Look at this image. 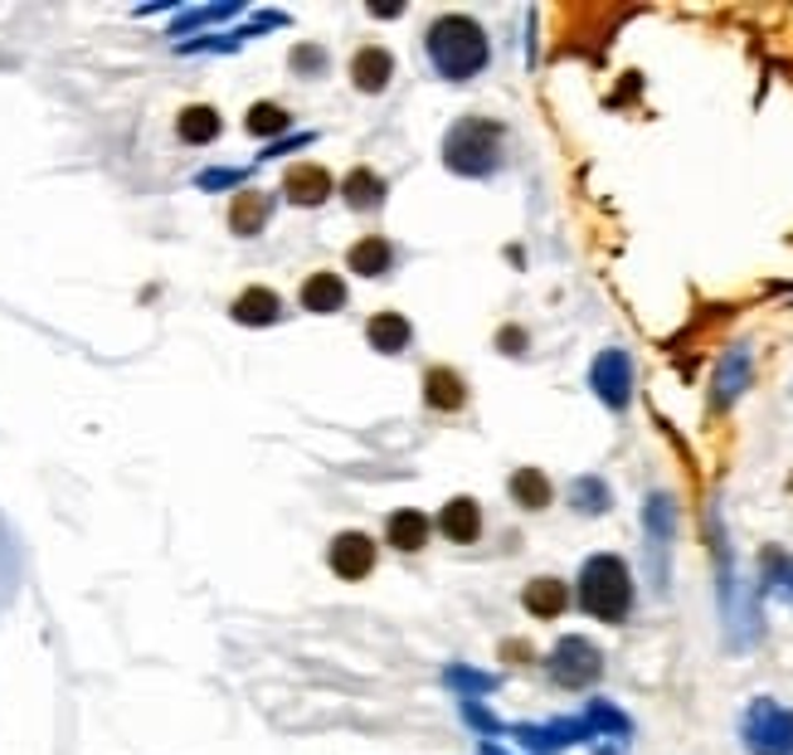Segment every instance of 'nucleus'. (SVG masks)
I'll return each instance as SVG.
<instances>
[{"mask_svg":"<svg viewBox=\"0 0 793 755\" xmlns=\"http://www.w3.org/2000/svg\"><path fill=\"white\" fill-rule=\"evenodd\" d=\"M429 59H434V69L444 73V79H472L482 64H487V34H482V24L478 20H468V15H444L429 30Z\"/></svg>","mask_w":793,"mask_h":755,"instance_id":"obj_1","label":"nucleus"},{"mask_svg":"<svg viewBox=\"0 0 793 755\" xmlns=\"http://www.w3.org/2000/svg\"><path fill=\"white\" fill-rule=\"evenodd\" d=\"M745 746L750 755H793V712L760 697L745 712Z\"/></svg>","mask_w":793,"mask_h":755,"instance_id":"obj_4","label":"nucleus"},{"mask_svg":"<svg viewBox=\"0 0 793 755\" xmlns=\"http://www.w3.org/2000/svg\"><path fill=\"white\" fill-rule=\"evenodd\" d=\"M389 73H395V59L385 54V49H361L356 54V64H351V79H356V89L361 93H380L385 83H389Z\"/></svg>","mask_w":793,"mask_h":755,"instance_id":"obj_14","label":"nucleus"},{"mask_svg":"<svg viewBox=\"0 0 793 755\" xmlns=\"http://www.w3.org/2000/svg\"><path fill=\"white\" fill-rule=\"evenodd\" d=\"M517 736L526 751H560V746H575V741H589L594 726L589 722H551V726H517Z\"/></svg>","mask_w":793,"mask_h":755,"instance_id":"obj_10","label":"nucleus"},{"mask_svg":"<svg viewBox=\"0 0 793 755\" xmlns=\"http://www.w3.org/2000/svg\"><path fill=\"white\" fill-rule=\"evenodd\" d=\"M346 302V283L336 273H312L307 288H302V308L307 312H336Z\"/></svg>","mask_w":793,"mask_h":755,"instance_id":"obj_17","label":"nucleus"},{"mask_svg":"<svg viewBox=\"0 0 793 755\" xmlns=\"http://www.w3.org/2000/svg\"><path fill=\"white\" fill-rule=\"evenodd\" d=\"M643 527H648V566H653V585H667V551H672V531H677V507L667 493H653L643 507Z\"/></svg>","mask_w":793,"mask_h":755,"instance_id":"obj_6","label":"nucleus"},{"mask_svg":"<svg viewBox=\"0 0 793 755\" xmlns=\"http://www.w3.org/2000/svg\"><path fill=\"white\" fill-rule=\"evenodd\" d=\"M502 347H511V351H521V347H526V337H521V332H517V327H511V332H502Z\"/></svg>","mask_w":793,"mask_h":755,"instance_id":"obj_30","label":"nucleus"},{"mask_svg":"<svg viewBox=\"0 0 793 755\" xmlns=\"http://www.w3.org/2000/svg\"><path fill=\"white\" fill-rule=\"evenodd\" d=\"M326 195H332V176H326L322 166H292L288 170V200L292 205H322Z\"/></svg>","mask_w":793,"mask_h":755,"instance_id":"obj_13","label":"nucleus"},{"mask_svg":"<svg viewBox=\"0 0 793 755\" xmlns=\"http://www.w3.org/2000/svg\"><path fill=\"white\" fill-rule=\"evenodd\" d=\"M444 162L462 176H487L502 162V127L492 117H462L444 137Z\"/></svg>","mask_w":793,"mask_h":755,"instance_id":"obj_3","label":"nucleus"},{"mask_svg":"<svg viewBox=\"0 0 793 755\" xmlns=\"http://www.w3.org/2000/svg\"><path fill=\"white\" fill-rule=\"evenodd\" d=\"M424 541H429V517H424V511L405 507V511L389 517V546H399V551H419Z\"/></svg>","mask_w":793,"mask_h":755,"instance_id":"obj_18","label":"nucleus"},{"mask_svg":"<svg viewBox=\"0 0 793 755\" xmlns=\"http://www.w3.org/2000/svg\"><path fill=\"white\" fill-rule=\"evenodd\" d=\"M789 493H793V478H789Z\"/></svg>","mask_w":793,"mask_h":755,"instance_id":"obj_31","label":"nucleus"},{"mask_svg":"<svg viewBox=\"0 0 793 755\" xmlns=\"http://www.w3.org/2000/svg\"><path fill=\"white\" fill-rule=\"evenodd\" d=\"M389 259H395V254H389V244L371 235V239H361L356 249H351V273L380 278V273H389Z\"/></svg>","mask_w":793,"mask_h":755,"instance_id":"obj_23","label":"nucleus"},{"mask_svg":"<svg viewBox=\"0 0 793 755\" xmlns=\"http://www.w3.org/2000/svg\"><path fill=\"white\" fill-rule=\"evenodd\" d=\"M511 497H517L526 511H541L551 507V478H545L541 468H521L517 478H511Z\"/></svg>","mask_w":793,"mask_h":755,"instance_id":"obj_22","label":"nucleus"},{"mask_svg":"<svg viewBox=\"0 0 793 755\" xmlns=\"http://www.w3.org/2000/svg\"><path fill=\"white\" fill-rule=\"evenodd\" d=\"M283 127H288V113L278 103H259L249 113V132H253V137H278Z\"/></svg>","mask_w":793,"mask_h":755,"instance_id":"obj_27","label":"nucleus"},{"mask_svg":"<svg viewBox=\"0 0 793 755\" xmlns=\"http://www.w3.org/2000/svg\"><path fill=\"white\" fill-rule=\"evenodd\" d=\"M580 604L604 624H618L633 604V576L618 556H589L580 570Z\"/></svg>","mask_w":793,"mask_h":755,"instance_id":"obj_2","label":"nucleus"},{"mask_svg":"<svg viewBox=\"0 0 793 755\" xmlns=\"http://www.w3.org/2000/svg\"><path fill=\"white\" fill-rule=\"evenodd\" d=\"M599 673H604V658H599V649H594L589 639L570 633V639L555 643V653H551V678L560 682V687H589V682L599 678Z\"/></svg>","mask_w":793,"mask_h":755,"instance_id":"obj_5","label":"nucleus"},{"mask_svg":"<svg viewBox=\"0 0 793 755\" xmlns=\"http://www.w3.org/2000/svg\"><path fill=\"white\" fill-rule=\"evenodd\" d=\"M448 682H458V687H492V678H482V673H462V668H453V673H448Z\"/></svg>","mask_w":793,"mask_h":755,"instance_id":"obj_28","label":"nucleus"},{"mask_svg":"<svg viewBox=\"0 0 793 755\" xmlns=\"http://www.w3.org/2000/svg\"><path fill=\"white\" fill-rule=\"evenodd\" d=\"M292 64H302V69H322V54H316V49H302V54H292Z\"/></svg>","mask_w":793,"mask_h":755,"instance_id":"obj_29","label":"nucleus"},{"mask_svg":"<svg viewBox=\"0 0 793 755\" xmlns=\"http://www.w3.org/2000/svg\"><path fill=\"white\" fill-rule=\"evenodd\" d=\"M438 527H444V536H448V541H458V546L478 541V531H482V507L472 503V497H453V503L438 511Z\"/></svg>","mask_w":793,"mask_h":755,"instance_id":"obj_11","label":"nucleus"},{"mask_svg":"<svg viewBox=\"0 0 793 755\" xmlns=\"http://www.w3.org/2000/svg\"><path fill=\"white\" fill-rule=\"evenodd\" d=\"M263 219H268V200L259 190H243L234 200V210H229V229H234V235H259Z\"/></svg>","mask_w":793,"mask_h":755,"instance_id":"obj_25","label":"nucleus"},{"mask_svg":"<svg viewBox=\"0 0 793 755\" xmlns=\"http://www.w3.org/2000/svg\"><path fill=\"white\" fill-rule=\"evenodd\" d=\"M234 317H239L243 327H268V322L278 317V292H268V288H249V292H239Z\"/></svg>","mask_w":793,"mask_h":755,"instance_id":"obj_20","label":"nucleus"},{"mask_svg":"<svg viewBox=\"0 0 793 755\" xmlns=\"http://www.w3.org/2000/svg\"><path fill=\"white\" fill-rule=\"evenodd\" d=\"M521 600H526V609H531L535 619H555V614H565L570 590H565L560 580L541 576V580H531V585H526V594H521Z\"/></svg>","mask_w":793,"mask_h":755,"instance_id":"obj_15","label":"nucleus"},{"mask_svg":"<svg viewBox=\"0 0 793 755\" xmlns=\"http://www.w3.org/2000/svg\"><path fill=\"white\" fill-rule=\"evenodd\" d=\"M424 400H429L434 410H462V405H468V385H462L458 371L434 365V371L424 375Z\"/></svg>","mask_w":793,"mask_h":755,"instance_id":"obj_12","label":"nucleus"},{"mask_svg":"<svg viewBox=\"0 0 793 755\" xmlns=\"http://www.w3.org/2000/svg\"><path fill=\"white\" fill-rule=\"evenodd\" d=\"M176 132H180V142L205 146V142L219 137V113H215V107H205V103H195V107H186V113H180Z\"/></svg>","mask_w":793,"mask_h":755,"instance_id":"obj_21","label":"nucleus"},{"mask_svg":"<svg viewBox=\"0 0 793 755\" xmlns=\"http://www.w3.org/2000/svg\"><path fill=\"white\" fill-rule=\"evenodd\" d=\"M750 371H754L750 347L726 351L721 371H716V395H711V405H716V410H730V405H735V400L745 395V385H750Z\"/></svg>","mask_w":793,"mask_h":755,"instance_id":"obj_9","label":"nucleus"},{"mask_svg":"<svg viewBox=\"0 0 793 755\" xmlns=\"http://www.w3.org/2000/svg\"><path fill=\"white\" fill-rule=\"evenodd\" d=\"M570 503H575L580 511H589V517H599V511H608V487L599 478H580L575 487H570Z\"/></svg>","mask_w":793,"mask_h":755,"instance_id":"obj_26","label":"nucleus"},{"mask_svg":"<svg viewBox=\"0 0 793 755\" xmlns=\"http://www.w3.org/2000/svg\"><path fill=\"white\" fill-rule=\"evenodd\" d=\"M341 195H346L351 210H375V205L385 200V180L375 176V170H351L346 186H341Z\"/></svg>","mask_w":793,"mask_h":755,"instance_id":"obj_19","label":"nucleus"},{"mask_svg":"<svg viewBox=\"0 0 793 755\" xmlns=\"http://www.w3.org/2000/svg\"><path fill=\"white\" fill-rule=\"evenodd\" d=\"M760 570H764V585H770L774 594H784V600L793 604V556L779 551V546H764Z\"/></svg>","mask_w":793,"mask_h":755,"instance_id":"obj_24","label":"nucleus"},{"mask_svg":"<svg viewBox=\"0 0 793 755\" xmlns=\"http://www.w3.org/2000/svg\"><path fill=\"white\" fill-rule=\"evenodd\" d=\"M365 337H371L375 351H385V356H395V351L409 347V322L399 312H375L371 327H365Z\"/></svg>","mask_w":793,"mask_h":755,"instance_id":"obj_16","label":"nucleus"},{"mask_svg":"<svg viewBox=\"0 0 793 755\" xmlns=\"http://www.w3.org/2000/svg\"><path fill=\"white\" fill-rule=\"evenodd\" d=\"M332 570L341 580H365L371 576V566H375V541L365 531H346V536H336L332 541Z\"/></svg>","mask_w":793,"mask_h":755,"instance_id":"obj_8","label":"nucleus"},{"mask_svg":"<svg viewBox=\"0 0 793 755\" xmlns=\"http://www.w3.org/2000/svg\"><path fill=\"white\" fill-rule=\"evenodd\" d=\"M589 381H594V390H599V400L608 410H624L628 395H633V361L624 351H604V356L594 361Z\"/></svg>","mask_w":793,"mask_h":755,"instance_id":"obj_7","label":"nucleus"}]
</instances>
